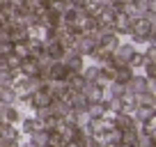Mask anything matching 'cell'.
<instances>
[{
	"mask_svg": "<svg viewBox=\"0 0 156 147\" xmlns=\"http://www.w3.org/2000/svg\"><path fill=\"white\" fill-rule=\"evenodd\" d=\"M53 76L55 78H67V69H64L62 64H55L53 67Z\"/></svg>",
	"mask_w": 156,
	"mask_h": 147,
	"instance_id": "obj_1",
	"label": "cell"
}]
</instances>
